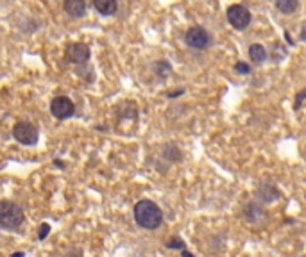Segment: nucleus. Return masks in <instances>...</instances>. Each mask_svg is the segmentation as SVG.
Returning a JSON list of instances; mask_svg holds the SVG:
<instances>
[{
    "label": "nucleus",
    "mask_w": 306,
    "mask_h": 257,
    "mask_svg": "<svg viewBox=\"0 0 306 257\" xmlns=\"http://www.w3.org/2000/svg\"><path fill=\"white\" fill-rule=\"evenodd\" d=\"M227 22L236 31H244L251 24V11L242 4H233L227 7Z\"/></svg>",
    "instance_id": "nucleus-3"
},
{
    "label": "nucleus",
    "mask_w": 306,
    "mask_h": 257,
    "mask_svg": "<svg viewBox=\"0 0 306 257\" xmlns=\"http://www.w3.org/2000/svg\"><path fill=\"white\" fill-rule=\"evenodd\" d=\"M306 100V89H303L301 93H297L296 97V104H294V109H299V106H301L303 102Z\"/></svg>",
    "instance_id": "nucleus-18"
},
{
    "label": "nucleus",
    "mask_w": 306,
    "mask_h": 257,
    "mask_svg": "<svg viewBox=\"0 0 306 257\" xmlns=\"http://www.w3.org/2000/svg\"><path fill=\"white\" fill-rule=\"evenodd\" d=\"M274 4L278 7L281 13L285 14H290L297 9V5H299V0H274Z\"/></svg>",
    "instance_id": "nucleus-12"
},
{
    "label": "nucleus",
    "mask_w": 306,
    "mask_h": 257,
    "mask_svg": "<svg viewBox=\"0 0 306 257\" xmlns=\"http://www.w3.org/2000/svg\"><path fill=\"white\" fill-rule=\"evenodd\" d=\"M235 70L238 72V73L247 75V73H251V66L247 65V63H244V61H238V63L235 65Z\"/></svg>",
    "instance_id": "nucleus-15"
},
{
    "label": "nucleus",
    "mask_w": 306,
    "mask_h": 257,
    "mask_svg": "<svg viewBox=\"0 0 306 257\" xmlns=\"http://www.w3.org/2000/svg\"><path fill=\"white\" fill-rule=\"evenodd\" d=\"M184 41L190 48H195V50H204V48L210 47V41L212 37L208 34V31L204 27H190L186 31V36H184Z\"/></svg>",
    "instance_id": "nucleus-5"
},
{
    "label": "nucleus",
    "mask_w": 306,
    "mask_h": 257,
    "mask_svg": "<svg viewBox=\"0 0 306 257\" xmlns=\"http://www.w3.org/2000/svg\"><path fill=\"white\" fill-rule=\"evenodd\" d=\"M50 112L52 116H56L57 120H66V118L74 116L76 106L68 97H56L50 102Z\"/></svg>",
    "instance_id": "nucleus-6"
},
{
    "label": "nucleus",
    "mask_w": 306,
    "mask_h": 257,
    "mask_svg": "<svg viewBox=\"0 0 306 257\" xmlns=\"http://www.w3.org/2000/svg\"><path fill=\"white\" fill-rule=\"evenodd\" d=\"M183 257H193V256L190 252H186V250H183Z\"/></svg>",
    "instance_id": "nucleus-22"
},
{
    "label": "nucleus",
    "mask_w": 306,
    "mask_h": 257,
    "mask_svg": "<svg viewBox=\"0 0 306 257\" xmlns=\"http://www.w3.org/2000/svg\"><path fill=\"white\" fill-rule=\"evenodd\" d=\"M156 73L160 75V77H167V75L172 72V66L169 65L167 61H160V63H156Z\"/></svg>",
    "instance_id": "nucleus-14"
},
{
    "label": "nucleus",
    "mask_w": 306,
    "mask_h": 257,
    "mask_svg": "<svg viewBox=\"0 0 306 257\" xmlns=\"http://www.w3.org/2000/svg\"><path fill=\"white\" fill-rule=\"evenodd\" d=\"M11 257H24V252H16V254H13Z\"/></svg>",
    "instance_id": "nucleus-21"
},
{
    "label": "nucleus",
    "mask_w": 306,
    "mask_h": 257,
    "mask_svg": "<svg viewBox=\"0 0 306 257\" xmlns=\"http://www.w3.org/2000/svg\"><path fill=\"white\" fill-rule=\"evenodd\" d=\"M256 196H258L262 202H274L279 196V191L270 184H262V186L256 189Z\"/></svg>",
    "instance_id": "nucleus-10"
},
{
    "label": "nucleus",
    "mask_w": 306,
    "mask_h": 257,
    "mask_svg": "<svg viewBox=\"0 0 306 257\" xmlns=\"http://www.w3.org/2000/svg\"><path fill=\"white\" fill-rule=\"evenodd\" d=\"M245 213H253V215L245 216L249 221H258L260 218L265 215V211L262 209V206H258V204H249V206L245 207Z\"/></svg>",
    "instance_id": "nucleus-13"
},
{
    "label": "nucleus",
    "mask_w": 306,
    "mask_h": 257,
    "mask_svg": "<svg viewBox=\"0 0 306 257\" xmlns=\"http://www.w3.org/2000/svg\"><path fill=\"white\" fill-rule=\"evenodd\" d=\"M167 247L169 248H177V250H183V241L179 238H172V239H169V243H167Z\"/></svg>",
    "instance_id": "nucleus-17"
},
{
    "label": "nucleus",
    "mask_w": 306,
    "mask_h": 257,
    "mask_svg": "<svg viewBox=\"0 0 306 257\" xmlns=\"http://www.w3.org/2000/svg\"><path fill=\"white\" fill-rule=\"evenodd\" d=\"M285 37H287V41H288V45H294V41H292V37H290V33H288V31H285Z\"/></svg>",
    "instance_id": "nucleus-20"
},
{
    "label": "nucleus",
    "mask_w": 306,
    "mask_h": 257,
    "mask_svg": "<svg viewBox=\"0 0 306 257\" xmlns=\"http://www.w3.org/2000/svg\"><path fill=\"white\" fill-rule=\"evenodd\" d=\"M249 57L255 65H262V63H265V59H267V50H265L263 45L255 43V45H251L249 47Z\"/></svg>",
    "instance_id": "nucleus-11"
},
{
    "label": "nucleus",
    "mask_w": 306,
    "mask_h": 257,
    "mask_svg": "<svg viewBox=\"0 0 306 257\" xmlns=\"http://www.w3.org/2000/svg\"><path fill=\"white\" fill-rule=\"evenodd\" d=\"M299 37H301V41L306 43V22L301 25V33H299Z\"/></svg>",
    "instance_id": "nucleus-19"
},
{
    "label": "nucleus",
    "mask_w": 306,
    "mask_h": 257,
    "mask_svg": "<svg viewBox=\"0 0 306 257\" xmlns=\"http://www.w3.org/2000/svg\"><path fill=\"white\" fill-rule=\"evenodd\" d=\"M13 138L22 145H36L40 140V132L33 123L18 122L13 127Z\"/></svg>",
    "instance_id": "nucleus-4"
},
{
    "label": "nucleus",
    "mask_w": 306,
    "mask_h": 257,
    "mask_svg": "<svg viewBox=\"0 0 306 257\" xmlns=\"http://www.w3.org/2000/svg\"><path fill=\"white\" fill-rule=\"evenodd\" d=\"M134 220L141 229L154 230L163 221V213L152 200H140L134 206Z\"/></svg>",
    "instance_id": "nucleus-1"
},
{
    "label": "nucleus",
    "mask_w": 306,
    "mask_h": 257,
    "mask_svg": "<svg viewBox=\"0 0 306 257\" xmlns=\"http://www.w3.org/2000/svg\"><path fill=\"white\" fill-rule=\"evenodd\" d=\"M22 223H24V211H22V207L9 200L2 202L0 204V225L5 230H14L18 229Z\"/></svg>",
    "instance_id": "nucleus-2"
},
{
    "label": "nucleus",
    "mask_w": 306,
    "mask_h": 257,
    "mask_svg": "<svg viewBox=\"0 0 306 257\" xmlns=\"http://www.w3.org/2000/svg\"><path fill=\"white\" fill-rule=\"evenodd\" d=\"M65 56L74 65H85L89 59V47L85 43H70L65 50Z\"/></svg>",
    "instance_id": "nucleus-7"
},
{
    "label": "nucleus",
    "mask_w": 306,
    "mask_h": 257,
    "mask_svg": "<svg viewBox=\"0 0 306 257\" xmlns=\"http://www.w3.org/2000/svg\"><path fill=\"white\" fill-rule=\"evenodd\" d=\"M93 7L102 16H111V14L117 13L118 2L117 0H93Z\"/></svg>",
    "instance_id": "nucleus-9"
},
{
    "label": "nucleus",
    "mask_w": 306,
    "mask_h": 257,
    "mask_svg": "<svg viewBox=\"0 0 306 257\" xmlns=\"http://www.w3.org/2000/svg\"><path fill=\"white\" fill-rule=\"evenodd\" d=\"M48 232H50V225L48 223H43V225H40V230H38V239H45L48 236Z\"/></svg>",
    "instance_id": "nucleus-16"
},
{
    "label": "nucleus",
    "mask_w": 306,
    "mask_h": 257,
    "mask_svg": "<svg viewBox=\"0 0 306 257\" xmlns=\"http://www.w3.org/2000/svg\"><path fill=\"white\" fill-rule=\"evenodd\" d=\"M63 7L70 16L74 18H81L86 14V2L85 0H65L63 2Z\"/></svg>",
    "instance_id": "nucleus-8"
}]
</instances>
